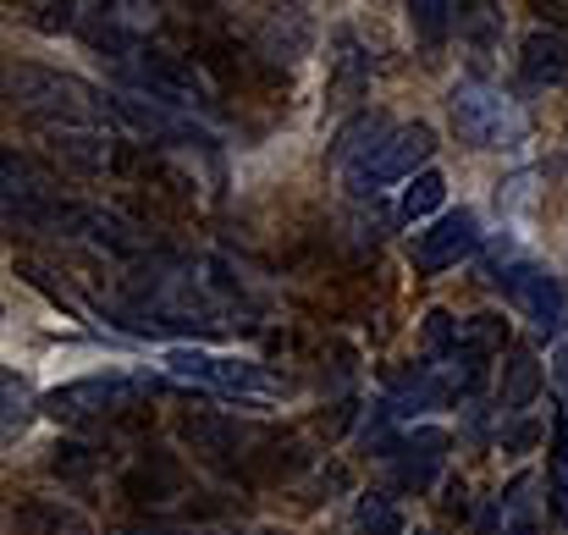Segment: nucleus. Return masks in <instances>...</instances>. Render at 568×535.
Returning a JSON list of instances; mask_svg holds the SVG:
<instances>
[{
	"label": "nucleus",
	"instance_id": "15",
	"mask_svg": "<svg viewBox=\"0 0 568 535\" xmlns=\"http://www.w3.org/2000/svg\"><path fill=\"white\" fill-rule=\"evenodd\" d=\"M453 11H458V6H447V0H414V6H408V28H414L425 44H436V39H447Z\"/></svg>",
	"mask_w": 568,
	"mask_h": 535
},
{
	"label": "nucleus",
	"instance_id": "5",
	"mask_svg": "<svg viewBox=\"0 0 568 535\" xmlns=\"http://www.w3.org/2000/svg\"><path fill=\"white\" fill-rule=\"evenodd\" d=\"M144 392H150L144 375H83V381H67V386L44 392L39 408L61 425H83V420H111V414L133 408Z\"/></svg>",
	"mask_w": 568,
	"mask_h": 535
},
{
	"label": "nucleus",
	"instance_id": "6",
	"mask_svg": "<svg viewBox=\"0 0 568 535\" xmlns=\"http://www.w3.org/2000/svg\"><path fill=\"white\" fill-rule=\"evenodd\" d=\"M497 287H503V299L541 332V337H558L568 321V299H564V282L547 271V265H536V260H508L503 271H497Z\"/></svg>",
	"mask_w": 568,
	"mask_h": 535
},
{
	"label": "nucleus",
	"instance_id": "8",
	"mask_svg": "<svg viewBox=\"0 0 568 535\" xmlns=\"http://www.w3.org/2000/svg\"><path fill=\"white\" fill-rule=\"evenodd\" d=\"M386 470H392V481H397L403 492H430L436 475L447 470V431L419 425V431L386 442Z\"/></svg>",
	"mask_w": 568,
	"mask_h": 535
},
{
	"label": "nucleus",
	"instance_id": "13",
	"mask_svg": "<svg viewBox=\"0 0 568 535\" xmlns=\"http://www.w3.org/2000/svg\"><path fill=\"white\" fill-rule=\"evenodd\" d=\"M11 531L17 535H89V519L78 508H61V503L39 497V503H22L11 514Z\"/></svg>",
	"mask_w": 568,
	"mask_h": 535
},
{
	"label": "nucleus",
	"instance_id": "3",
	"mask_svg": "<svg viewBox=\"0 0 568 535\" xmlns=\"http://www.w3.org/2000/svg\"><path fill=\"white\" fill-rule=\"evenodd\" d=\"M6 94L28 111V117H44L50 128L72 133V128H100V100L78 83V78H61V72H44V67H11L6 72Z\"/></svg>",
	"mask_w": 568,
	"mask_h": 535
},
{
	"label": "nucleus",
	"instance_id": "7",
	"mask_svg": "<svg viewBox=\"0 0 568 535\" xmlns=\"http://www.w3.org/2000/svg\"><path fill=\"white\" fill-rule=\"evenodd\" d=\"M480 249V221H475V210H447V215H436L419 238H414V265L425 271V276H436V271H453L458 260H469Z\"/></svg>",
	"mask_w": 568,
	"mask_h": 535
},
{
	"label": "nucleus",
	"instance_id": "2",
	"mask_svg": "<svg viewBox=\"0 0 568 535\" xmlns=\"http://www.w3.org/2000/svg\"><path fill=\"white\" fill-rule=\"evenodd\" d=\"M447 111H453L458 139H464V144H475V150H519V144H525V133H530L525 111H519V105L491 83V78H475V72L453 83Z\"/></svg>",
	"mask_w": 568,
	"mask_h": 535
},
{
	"label": "nucleus",
	"instance_id": "10",
	"mask_svg": "<svg viewBox=\"0 0 568 535\" xmlns=\"http://www.w3.org/2000/svg\"><path fill=\"white\" fill-rule=\"evenodd\" d=\"M128 78L155 100V105H199L204 100V89H199V78H193L189 67H178L172 55H144V61H133L128 67Z\"/></svg>",
	"mask_w": 568,
	"mask_h": 535
},
{
	"label": "nucleus",
	"instance_id": "4",
	"mask_svg": "<svg viewBox=\"0 0 568 535\" xmlns=\"http://www.w3.org/2000/svg\"><path fill=\"white\" fill-rule=\"evenodd\" d=\"M166 375L172 381H193L204 392H221V397H276L282 392V381L265 364L237 354H204V349H172L166 354Z\"/></svg>",
	"mask_w": 568,
	"mask_h": 535
},
{
	"label": "nucleus",
	"instance_id": "1",
	"mask_svg": "<svg viewBox=\"0 0 568 535\" xmlns=\"http://www.w3.org/2000/svg\"><path fill=\"white\" fill-rule=\"evenodd\" d=\"M430 155H436V133L425 122L392 128L381 117H359L337 133V166L354 193H376L386 182H414Z\"/></svg>",
	"mask_w": 568,
	"mask_h": 535
},
{
	"label": "nucleus",
	"instance_id": "14",
	"mask_svg": "<svg viewBox=\"0 0 568 535\" xmlns=\"http://www.w3.org/2000/svg\"><path fill=\"white\" fill-rule=\"evenodd\" d=\"M442 199H447V178H442V172H419V178L403 188V199H397V215L414 226V221L436 215V210H442Z\"/></svg>",
	"mask_w": 568,
	"mask_h": 535
},
{
	"label": "nucleus",
	"instance_id": "9",
	"mask_svg": "<svg viewBox=\"0 0 568 535\" xmlns=\"http://www.w3.org/2000/svg\"><path fill=\"white\" fill-rule=\"evenodd\" d=\"M183 442L210 464H243L248 447L260 442V431H248L237 420H221V414H189L183 420Z\"/></svg>",
	"mask_w": 568,
	"mask_h": 535
},
{
	"label": "nucleus",
	"instance_id": "17",
	"mask_svg": "<svg viewBox=\"0 0 568 535\" xmlns=\"http://www.w3.org/2000/svg\"><path fill=\"white\" fill-rule=\"evenodd\" d=\"M552 508L568 519V408L552 420Z\"/></svg>",
	"mask_w": 568,
	"mask_h": 535
},
{
	"label": "nucleus",
	"instance_id": "16",
	"mask_svg": "<svg viewBox=\"0 0 568 535\" xmlns=\"http://www.w3.org/2000/svg\"><path fill=\"white\" fill-rule=\"evenodd\" d=\"M359 535H408L403 531V514L392 508V497H381V492L359 497Z\"/></svg>",
	"mask_w": 568,
	"mask_h": 535
},
{
	"label": "nucleus",
	"instance_id": "11",
	"mask_svg": "<svg viewBox=\"0 0 568 535\" xmlns=\"http://www.w3.org/2000/svg\"><path fill=\"white\" fill-rule=\"evenodd\" d=\"M519 72H525V83H536V89L564 83L568 78V39L552 33V28H536V33L525 39V50H519Z\"/></svg>",
	"mask_w": 568,
	"mask_h": 535
},
{
	"label": "nucleus",
	"instance_id": "12",
	"mask_svg": "<svg viewBox=\"0 0 568 535\" xmlns=\"http://www.w3.org/2000/svg\"><path fill=\"white\" fill-rule=\"evenodd\" d=\"M541 386H547V370H541V359L530 354V349H508L503 381H497V397H503V408H508V414H525V408L541 397Z\"/></svg>",
	"mask_w": 568,
	"mask_h": 535
},
{
	"label": "nucleus",
	"instance_id": "19",
	"mask_svg": "<svg viewBox=\"0 0 568 535\" xmlns=\"http://www.w3.org/2000/svg\"><path fill=\"white\" fill-rule=\"evenodd\" d=\"M525 492H530V475H519V481L508 486V497H503V514H508L503 535H536V514H530Z\"/></svg>",
	"mask_w": 568,
	"mask_h": 535
},
{
	"label": "nucleus",
	"instance_id": "18",
	"mask_svg": "<svg viewBox=\"0 0 568 535\" xmlns=\"http://www.w3.org/2000/svg\"><path fill=\"white\" fill-rule=\"evenodd\" d=\"M0 392H6V436H17V431L28 425V414H33V392H28V381H22L17 370H6Z\"/></svg>",
	"mask_w": 568,
	"mask_h": 535
},
{
	"label": "nucleus",
	"instance_id": "20",
	"mask_svg": "<svg viewBox=\"0 0 568 535\" xmlns=\"http://www.w3.org/2000/svg\"><path fill=\"white\" fill-rule=\"evenodd\" d=\"M414 535H436V531H414Z\"/></svg>",
	"mask_w": 568,
	"mask_h": 535
}]
</instances>
